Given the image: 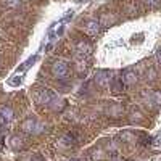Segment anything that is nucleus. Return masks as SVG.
Segmentation results:
<instances>
[{"instance_id": "9", "label": "nucleus", "mask_w": 161, "mask_h": 161, "mask_svg": "<svg viewBox=\"0 0 161 161\" xmlns=\"http://www.w3.org/2000/svg\"><path fill=\"white\" fill-rule=\"evenodd\" d=\"M76 136H74V134H66V136L60 140V145L61 147H71V145H74L76 143Z\"/></svg>"}, {"instance_id": "7", "label": "nucleus", "mask_w": 161, "mask_h": 161, "mask_svg": "<svg viewBox=\"0 0 161 161\" xmlns=\"http://www.w3.org/2000/svg\"><path fill=\"white\" fill-rule=\"evenodd\" d=\"M123 80H124V84H127V86L136 84L137 82V76H136V73H134L132 69H127L124 73V76H123Z\"/></svg>"}, {"instance_id": "4", "label": "nucleus", "mask_w": 161, "mask_h": 161, "mask_svg": "<svg viewBox=\"0 0 161 161\" xmlns=\"http://www.w3.org/2000/svg\"><path fill=\"white\" fill-rule=\"evenodd\" d=\"M13 116H15V113H13V110L10 108V106H3V108L0 110V124L10 123V121L13 119Z\"/></svg>"}, {"instance_id": "18", "label": "nucleus", "mask_w": 161, "mask_h": 161, "mask_svg": "<svg viewBox=\"0 0 161 161\" xmlns=\"http://www.w3.org/2000/svg\"><path fill=\"white\" fill-rule=\"evenodd\" d=\"M156 57H158V61H159V63H161V48H159V52H158V53H156Z\"/></svg>"}, {"instance_id": "16", "label": "nucleus", "mask_w": 161, "mask_h": 161, "mask_svg": "<svg viewBox=\"0 0 161 161\" xmlns=\"http://www.w3.org/2000/svg\"><path fill=\"white\" fill-rule=\"evenodd\" d=\"M130 121H132V123H140V121H142V114L140 113H132L130 114Z\"/></svg>"}, {"instance_id": "13", "label": "nucleus", "mask_w": 161, "mask_h": 161, "mask_svg": "<svg viewBox=\"0 0 161 161\" xmlns=\"http://www.w3.org/2000/svg\"><path fill=\"white\" fill-rule=\"evenodd\" d=\"M152 100H153V103H156V105H161V92H153L152 93Z\"/></svg>"}, {"instance_id": "5", "label": "nucleus", "mask_w": 161, "mask_h": 161, "mask_svg": "<svg viewBox=\"0 0 161 161\" xmlns=\"http://www.w3.org/2000/svg\"><path fill=\"white\" fill-rule=\"evenodd\" d=\"M98 29H100V23H98L97 19H90V21H87V24H86V31H87L89 34L95 36V34L98 32Z\"/></svg>"}, {"instance_id": "15", "label": "nucleus", "mask_w": 161, "mask_h": 161, "mask_svg": "<svg viewBox=\"0 0 161 161\" xmlns=\"http://www.w3.org/2000/svg\"><path fill=\"white\" fill-rule=\"evenodd\" d=\"M45 124L44 123H39V121H37V124H36V130H34V134H40V132H44L45 130Z\"/></svg>"}, {"instance_id": "19", "label": "nucleus", "mask_w": 161, "mask_h": 161, "mask_svg": "<svg viewBox=\"0 0 161 161\" xmlns=\"http://www.w3.org/2000/svg\"><path fill=\"white\" fill-rule=\"evenodd\" d=\"M113 161H123V159H121V158H114Z\"/></svg>"}, {"instance_id": "1", "label": "nucleus", "mask_w": 161, "mask_h": 161, "mask_svg": "<svg viewBox=\"0 0 161 161\" xmlns=\"http://www.w3.org/2000/svg\"><path fill=\"white\" fill-rule=\"evenodd\" d=\"M69 73V66L66 61L63 60H57V61H53L52 64V74L55 76L57 79H64L66 76H68Z\"/></svg>"}, {"instance_id": "6", "label": "nucleus", "mask_w": 161, "mask_h": 161, "mask_svg": "<svg viewBox=\"0 0 161 161\" xmlns=\"http://www.w3.org/2000/svg\"><path fill=\"white\" fill-rule=\"evenodd\" d=\"M95 82H97L98 86H102V87L110 86L111 77H110V74H108V73H98V76L95 77Z\"/></svg>"}, {"instance_id": "17", "label": "nucleus", "mask_w": 161, "mask_h": 161, "mask_svg": "<svg viewBox=\"0 0 161 161\" xmlns=\"http://www.w3.org/2000/svg\"><path fill=\"white\" fill-rule=\"evenodd\" d=\"M121 110H123V108H121V106H119V105H114V106H113V108L110 110V114H113V116H116V114H118V113H119Z\"/></svg>"}, {"instance_id": "10", "label": "nucleus", "mask_w": 161, "mask_h": 161, "mask_svg": "<svg viewBox=\"0 0 161 161\" xmlns=\"http://www.w3.org/2000/svg\"><path fill=\"white\" fill-rule=\"evenodd\" d=\"M21 3H23V0H3V5L7 8H18L21 7Z\"/></svg>"}, {"instance_id": "14", "label": "nucleus", "mask_w": 161, "mask_h": 161, "mask_svg": "<svg viewBox=\"0 0 161 161\" xmlns=\"http://www.w3.org/2000/svg\"><path fill=\"white\" fill-rule=\"evenodd\" d=\"M143 3L148 7V8H155L159 5V0H143Z\"/></svg>"}, {"instance_id": "8", "label": "nucleus", "mask_w": 161, "mask_h": 161, "mask_svg": "<svg viewBox=\"0 0 161 161\" xmlns=\"http://www.w3.org/2000/svg\"><path fill=\"white\" fill-rule=\"evenodd\" d=\"M10 147H11L13 150H21V148H24V140L21 137L15 136V137L10 139Z\"/></svg>"}, {"instance_id": "20", "label": "nucleus", "mask_w": 161, "mask_h": 161, "mask_svg": "<svg viewBox=\"0 0 161 161\" xmlns=\"http://www.w3.org/2000/svg\"><path fill=\"white\" fill-rule=\"evenodd\" d=\"M69 161H80V159H77V158H73V159H69Z\"/></svg>"}, {"instance_id": "3", "label": "nucleus", "mask_w": 161, "mask_h": 161, "mask_svg": "<svg viewBox=\"0 0 161 161\" xmlns=\"http://www.w3.org/2000/svg\"><path fill=\"white\" fill-rule=\"evenodd\" d=\"M36 124H37V121L34 118H26L23 123H21V130L26 132V134H34Z\"/></svg>"}, {"instance_id": "11", "label": "nucleus", "mask_w": 161, "mask_h": 161, "mask_svg": "<svg viewBox=\"0 0 161 161\" xmlns=\"http://www.w3.org/2000/svg\"><path fill=\"white\" fill-rule=\"evenodd\" d=\"M103 158H105V156H103V152H102L100 148L92 152V159H93V161H102Z\"/></svg>"}, {"instance_id": "2", "label": "nucleus", "mask_w": 161, "mask_h": 161, "mask_svg": "<svg viewBox=\"0 0 161 161\" xmlns=\"http://www.w3.org/2000/svg\"><path fill=\"white\" fill-rule=\"evenodd\" d=\"M57 97L58 95H57V93H53L50 89H39L36 92V102L40 103V105H50Z\"/></svg>"}, {"instance_id": "12", "label": "nucleus", "mask_w": 161, "mask_h": 161, "mask_svg": "<svg viewBox=\"0 0 161 161\" xmlns=\"http://www.w3.org/2000/svg\"><path fill=\"white\" fill-rule=\"evenodd\" d=\"M121 139H123V142H132L134 134L132 132H123V134H121Z\"/></svg>"}]
</instances>
